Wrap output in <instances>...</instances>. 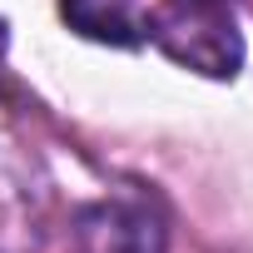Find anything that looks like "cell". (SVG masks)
I'll list each match as a JSON object with an SVG mask.
<instances>
[{
	"label": "cell",
	"mask_w": 253,
	"mask_h": 253,
	"mask_svg": "<svg viewBox=\"0 0 253 253\" xmlns=\"http://www.w3.org/2000/svg\"><path fill=\"white\" fill-rule=\"evenodd\" d=\"M5 40H10V35H5V20H0V60H5Z\"/></svg>",
	"instance_id": "cell-4"
},
{
	"label": "cell",
	"mask_w": 253,
	"mask_h": 253,
	"mask_svg": "<svg viewBox=\"0 0 253 253\" xmlns=\"http://www.w3.org/2000/svg\"><path fill=\"white\" fill-rule=\"evenodd\" d=\"M60 15L75 35L114 45V50H139L149 40V5L144 0H60Z\"/></svg>",
	"instance_id": "cell-3"
},
{
	"label": "cell",
	"mask_w": 253,
	"mask_h": 253,
	"mask_svg": "<svg viewBox=\"0 0 253 253\" xmlns=\"http://www.w3.org/2000/svg\"><path fill=\"white\" fill-rule=\"evenodd\" d=\"M149 40L184 70L233 80L243 65V35L218 0H164L149 10Z\"/></svg>",
	"instance_id": "cell-1"
},
{
	"label": "cell",
	"mask_w": 253,
	"mask_h": 253,
	"mask_svg": "<svg viewBox=\"0 0 253 253\" xmlns=\"http://www.w3.org/2000/svg\"><path fill=\"white\" fill-rule=\"evenodd\" d=\"M218 5H228V0H218Z\"/></svg>",
	"instance_id": "cell-5"
},
{
	"label": "cell",
	"mask_w": 253,
	"mask_h": 253,
	"mask_svg": "<svg viewBox=\"0 0 253 253\" xmlns=\"http://www.w3.org/2000/svg\"><path fill=\"white\" fill-rule=\"evenodd\" d=\"M75 238L84 253H164L169 248L164 213L139 194H119V199L75 209Z\"/></svg>",
	"instance_id": "cell-2"
}]
</instances>
